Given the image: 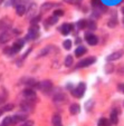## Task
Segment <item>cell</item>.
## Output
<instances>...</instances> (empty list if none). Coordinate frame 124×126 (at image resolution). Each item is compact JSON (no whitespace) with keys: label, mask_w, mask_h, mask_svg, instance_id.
Here are the masks:
<instances>
[{"label":"cell","mask_w":124,"mask_h":126,"mask_svg":"<svg viewBox=\"0 0 124 126\" xmlns=\"http://www.w3.org/2000/svg\"><path fill=\"white\" fill-rule=\"evenodd\" d=\"M2 110H5V112H9V110H14V105H12V104H7L6 106L2 107Z\"/></svg>","instance_id":"27"},{"label":"cell","mask_w":124,"mask_h":126,"mask_svg":"<svg viewBox=\"0 0 124 126\" xmlns=\"http://www.w3.org/2000/svg\"><path fill=\"white\" fill-rule=\"evenodd\" d=\"M77 26H78V28L79 29H84V28H86V26H87V21L86 20H79L78 22H77Z\"/></svg>","instance_id":"26"},{"label":"cell","mask_w":124,"mask_h":126,"mask_svg":"<svg viewBox=\"0 0 124 126\" xmlns=\"http://www.w3.org/2000/svg\"><path fill=\"white\" fill-rule=\"evenodd\" d=\"M53 99H54V102L55 103H62L63 100H65V95L64 94H56L55 96H54V98H53Z\"/></svg>","instance_id":"16"},{"label":"cell","mask_w":124,"mask_h":126,"mask_svg":"<svg viewBox=\"0 0 124 126\" xmlns=\"http://www.w3.org/2000/svg\"><path fill=\"white\" fill-rule=\"evenodd\" d=\"M33 125H34L33 121H25L24 123H22L21 125H19V126H33Z\"/></svg>","instance_id":"30"},{"label":"cell","mask_w":124,"mask_h":126,"mask_svg":"<svg viewBox=\"0 0 124 126\" xmlns=\"http://www.w3.org/2000/svg\"><path fill=\"white\" fill-rule=\"evenodd\" d=\"M11 3H12V6H15V7H18V6H20V5H22L21 3V0H11Z\"/></svg>","instance_id":"29"},{"label":"cell","mask_w":124,"mask_h":126,"mask_svg":"<svg viewBox=\"0 0 124 126\" xmlns=\"http://www.w3.org/2000/svg\"><path fill=\"white\" fill-rule=\"evenodd\" d=\"M11 124H14V123H12V117L8 116V117H6V118L2 121V125L3 126H10Z\"/></svg>","instance_id":"23"},{"label":"cell","mask_w":124,"mask_h":126,"mask_svg":"<svg viewBox=\"0 0 124 126\" xmlns=\"http://www.w3.org/2000/svg\"><path fill=\"white\" fill-rule=\"evenodd\" d=\"M21 108L24 112H31L34 107H33V105H30V103H24L21 105Z\"/></svg>","instance_id":"18"},{"label":"cell","mask_w":124,"mask_h":126,"mask_svg":"<svg viewBox=\"0 0 124 126\" xmlns=\"http://www.w3.org/2000/svg\"><path fill=\"white\" fill-rule=\"evenodd\" d=\"M79 110H81V107H79V105H77V104H72L69 106V113H71V115L78 114Z\"/></svg>","instance_id":"11"},{"label":"cell","mask_w":124,"mask_h":126,"mask_svg":"<svg viewBox=\"0 0 124 126\" xmlns=\"http://www.w3.org/2000/svg\"><path fill=\"white\" fill-rule=\"evenodd\" d=\"M85 39H86V41L88 43V45H91V46H95V45H97V43H98V38L96 37L95 35H93V33H86L85 35Z\"/></svg>","instance_id":"4"},{"label":"cell","mask_w":124,"mask_h":126,"mask_svg":"<svg viewBox=\"0 0 124 126\" xmlns=\"http://www.w3.org/2000/svg\"><path fill=\"white\" fill-rule=\"evenodd\" d=\"M64 2H67V3H71V5H75L77 2V0H63Z\"/></svg>","instance_id":"33"},{"label":"cell","mask_w":124,"mask_h":126,"mask_svg":"<svg viewBox=\"0 0 124 126\" xmlns=\"http://www.w3.org/2000/svg\"><path fill=\"white\" fill-rule=\"evenodd\" d=\"M57 20H58V18L56 16H52V17H49V18L46 20V22H47L48 26H52V25H55L56 22H57Z\"/></svg>","instance_id":"19"},{"label":"cell","mask_w":124,"mask_h":126,"mask_svg":"<svg viewBox=\"0 0 124 126\" xmlns=\"http://www.w3.org/2000/svg\"><path fill=\"white\" fill-rule=\"evenodd\" d=\"M110 121H111V123H112V124H115V125L119 123V117H117V115H116V113H115V112H113L112 114H111Z\"/></svg>","instance_id":"21"},{"label":"cell","mask_w":124,"mask_h":126,"mask_svg":"<svg viewBox=\"0 0 124 126\" xmlns=\"http://www.w3.org/2000/svg\"><path fill=\"white\" fill-rule=\"evenodd\" d=\"M41 91L45 94H49L50 91L53 89V83L50 80H44L43 83H40V86H39Z\"/></svg>","instance_id":"3"},{"label":"cell","mask_w":124,"mask_h":126,"mask_svg":"<svg viewBox=\"0 0 124 126\" xmlns=\"http://www.w3.org/2000/svg\"><path fill=\"white\" fill-rule=\"evenodd\" d=\"M2 2H3V0H0V5H1Z\"/></svg>","instance_id":"37"},{"label":"cell","mask_w":124,"mask_h":126,"mask_svg":"<svg viewBox=\"0 0 124 126\" xmlns=\"http://www.w3.org/2000/svg\"><path fill=\"white\" fill-rule=\"evenodd\" d=\"M95 62H96V58L93 57V56H91V57L85 58V59L81 60V62L76 65V67L77 68H84V67H87V66H89V65L94 64Z\"/></svg>","instance_id":"2"},{"label":"cell","mask_w":124,"mask_h":126,"mask_svg":"<svg viewBox=\"0 0 124 126\" xmlns=\"http://www.w3.org/2000/svg\"><path fill=\"white\" fill-rule=\"evenodd\" d=\"M73 62H74V59H73V57L71 55L69 56H67L66 58H65V66L66 67H72V65H73Z\"/></svg>","instance_id":"20"},{"label":"cell","mask_w":124,"mask_h":126,"mask_svg":"<svg viewBox=\"0 0 124 126\" xmlns=\"http://www.w3.org/2000/svg\"><path fill=\"white\" fill-rule=\"evenodd\" d=\"M111 121L110 119H107V118H101L100 121H98V126H111Z\"/></svg>","instance_id":"15"},{"label":"cell","mask_w":124,"mask_h":126,"mask_svg":"<svg viewBox=\"0 0 124 126\" xmlns=\"http://www.w3.org/2000/svg\"><path fill=\"white\" fill-rule=\"evenodd\" d=\"M63 15H64V11H63V10H55V11H54V16H56V17H59V16H63Z\"/></svg>","instance_id":"32"},{"label":"cell","mask_w":124,"mask_h":126,"mask_svg":"<svg viewBox=\"0 0 124 126\" xmlns=\"http://www.w3.org/2000/svg\"><path fill=\"white\" fill-rule=\"evenodd\" d=\"M54 6H55V3H53V2H45V3H43V5H41L40 11L41 12H46V11H48V10L52 9Z\"/></svg>","instance_id":"12"},{"label":"cell","mask_w":124,"mask_h":126,"mask_svg":"<svg viewBox=\"0 0 124 126\" xmlns=\"http://www.w3.org/2000/svg\"><path fill=\"white\" fill-rule=\"evenodd\" d=\"M86 28H87L89 31L95 30V29H96V25H95V22H93V21H88V22H87V26H86Z\"/></svg>","instance_id":"24"},{"label":"cell","mask_w":124,"mask_h":126,"mask_svg":"<svg viewBox=\"0 0 124 126\" xmlns=\"http://www.w3.org/2000/svg\"><path fill=\"white\" fill-rule=\"evenodd\" d=\"M73 29V26L69 24H64L62 27H60V32L63 33V35H68L71 31H72Z\"/></svg>","instance_id":"9"},{"label":"cell","mask_w":124,"mask_h":126,"mask_svg":"<svg viewBox=\"0 0 124 126\" xmlns=\"http://www.w3.org/2000/svg\"><path fill=\"white\" fill-rule=\"evenodd\" d=\"M39 20H40V17H39V16L35 17L34 19H31V25H37V24H38Z\"/></svg>","instance_id":"31"},{"label":"cell","mask_w":124,"mask_h":126,"mask_svg":"<svg viewBox=\"0 0 124 126\" xmlns=\"http://www.w3.org/2000/svg\"><path fill=\"white\" fill-rule=\"evenodd\" d=\"M85 52H86V48L84 47V46H78L77 49L75 50V55H76L77 57H81V56H83Z\"/></svg>","instance_id":"14"},{"label":"cell","mask_w":124,"mask_h":126,"mask_svg":"<svg viewBox=\"0 0 124 126\" xmlns=\"http://www.w3.org/2000/svg\"><path fill=\"white\" fill-rule=\"evenodd\" d=\"M27 119V114H17L12 117V123H18L21 121H26Z\"/></svg>","instance_id":"10"},{"label":"cell","mask_w":124,"mask_h":126,"mask_svg":"<svg viewBox=\"0 0 124 126\" xmlns=\"http://www.w3.org/2000/svg\"><path fill=\"white\" fill-rule=\"evenodd\" d=\"M53 126H62V117L60 115H54L53 116Z\"/></svg>","instance_id":"13"},{"label":"cell","mask_w":124,"mask_h":126,"mask_svg":"<svg viewBox=\"0 0 124 126\" xmlns=\"http://www.w3.org/2000/svg\"><path fill=\"white\" fill-rule=\"evenodd\" d=\"M16 12H17V15H18V16H22V15L26 12V7H25L24 5L18 6V7L16 8Z\"/></svg>","instance_id":"17"},{"label":"cell","mask_w":124,"mask_h":126,"mask_svg":"<svg viewBox=\"0 0 124 126\" xmlns=\"http://www.w3.org/2000/svg\"><path fill=\"white\" fill-rule=\"evenodd\" d=\"M3 113H5V110H3L2 108H0V116H1V115H2Z\"/></svg>","instance_id":"35"},{"label":"cell","mask_w":124,"mask_h":126,"mask_svg":"<svg viewBox=\"0 0 124 126\" xmlns=\"http://www.w3.org/2000/svg\"><path fill=\"white\" fill-rule=\"evenodd\" d=\"M1 126H3V125H1Z\"/></svg>","instance_id":"39"},{"label":"cell","mask_w":124,"mask_h":126,"mask_svg":"<svg viewBox=\"0 0 124 126\" xmlns=\"http://www.w3.org/2000/svg\"><path fill=\"white\" fill-rule=\"evenodd\" d=\"M92 6H93L94 8L101 7V6H102V3H101V0H92Z\"/></svg>","instance_id":"28"},{"label":"cell","mask_w":124,"mask_h":126,"mask_svg":"<svg viewBox=\"0 0 124 126\" xmlns=\"http://www.w3.org/2000/svg\"><path fill=\"white\" fill-rule=\"evenodd\" d=\"M119 89L124 93V84H120V85H119Z\"/></svg>","instance_id":"34"},{"label":"cell","mask_w":124,"mask_h":126,"mask_svg":"<svg viewBox=\"0 0 124 126\" xmlns=\"http://www.w3.org/2000/svg\"><path fill=\"white\" fill-rule=\"evenodd\" d=\"M85 89H86V86L84 83H81L76 88H74L72 91V94L74 97L76 98H81L84 96V93H85Z\"/></svg>","instance_id":"1"},{"label":"cell","mask_w":124,"mask_h":126,"mask_svg":"<svg viewBox=\"0 0 124 126\" xmlns=\"http://www.w3.org/2000/svg\"><path fill=\"white\" fill-rule=\"evenodd\" d=\"M123 24H124V19H123Z\"/></svg>","instance_id":"38"},{"label":"cell","mask_w":124,"mask_h":126,"mask_svg":"<svg viewBox=\"0 0 124 126\" xmlns=\"http://www.w3.org/2000/svg\"><path fill=\"white\" fill-rule=\"evenodd\" d=\"M123 104H124V103H123Z\"/></svg>","instance_id":"40"},{"label":"cell","mask_w":124,"mask_h":126,"mask_svg":"<svg viewBox=\"0 0 124 126\" xmlns=\"http://www.w3.org/2000/svg\"><path fill=\"white\" fill-rule=\"evenodd\" d=\"M122 14L124 15V8H122Z\"/></svg>","instance_id":"36"},{"label":"cell","mask_w":124,"mask_h":126,"mask_svg":"<svg viewBox=\"0 0 124 126\" xmlns=\"http://www.w3.org/2000/svg\"><path fill=\"white\" fill-rule=\"evenodd\" d=\"M10 38H11V33L8 32V31H3V32L0 35V43L5 44V43H7V41H9Z\"/></svg>","instance_id":"8"},{"label":"cell","mask_w":124,"mask_h":126,"mask_svg":"<svg viewBox=\"0 0 124 126\" xmlns=\"http://www.w3.org/2000/svg\"><path fill=\"white\" fill-rule=\"evenodd\" d=\"M123 54H124V51L122 49H120V50H117V51H114L113 54H111V55H108L106 59H107V62H114V60L120 59V58L123 56Z\"/></svg>","instance_id":"5"},{"label":"cell","mask_w":124,"mask_h":126,"mask_svg":"<svg viewBox=\"0 0 124 126\" xmlns=\"http://www.w3.org/2000/svg\"><path fill=\"white\" fill-rule=\"evenodd\" d=\"M117 25V19H116V17H113V18H111L110 20H108L107 22V26L111 27V28H113V27H115Z\"/></svg>","instance_id":"22"},{"label":"cell","mask_w":124,"mask_h":126,"mask_svg":"<svg viewBox=\"0 0 124 126\" xmlns=\"http://www.w3.org/2000/svg\"><path fill=\"white\" fill-rule=\"evenodd\" d=\"M72 45H73V43H72V40H69V39L65 40V41H64V44H63L64 48H65V49H67V50H69L71 48H72Z\"/></svg>","instance_id":"25"},{"label":"cell","mask_w":124,"mask_h":126,"mask_svg":"<svg viewBox=\"0 0 124 126\" xmlns=\"http://www.w3.org/2000/svg\"><path fill=\"white\" fill-rule=\"evenodd\" d=\"M22 95L27 98V100H34L35 98H36V93H35L31 88H27V89H25V91L22 92Z\"/></svg>","instance_id":"6"},{"label":"cell","mask_w":124,"mask_h":126,"mask_svg":"<svg viewBox=\"0 0 124 126\" xmlns=\"http://www.w3.org/2000/svg\"><path fill=\"white\" fill-rule=\"evenodd\" d=\"M22 46H24V40H22V39H18L17 41H15V44L12 45V47H11L12 54H16V52H18L22 48Z\"/></svg>","instance_id":"7"}]
</instances>
